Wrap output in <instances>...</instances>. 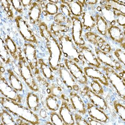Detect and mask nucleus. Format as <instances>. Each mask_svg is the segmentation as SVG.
Instances as JSON below:
<instances>
[{
	"label": "nucleus",
	"mask_w": 125,
	"mask_h": 125,
	"mask_svg": "<svg viewBox=\"0 0 125 125\" xmlns=\"http://www.w3.org/2000/svg\"><path fill=\"white\" fill-rule=\"evenodd\" d=\"M75 122L76 124L78 125H89L88 122L78 113L74 114V115Z\"/></svg>",
	"instance_id": "42"
},
{
	"label": "nucleus",
	"mask_w": 125,
	"mask_h": 125,
	"mask_svg": "<svg viewBox=\"0 0 125 125\" xmlns=\"http://www.w3.org/2000/svg\"><path fill=\"white\" fill-rule=\"evenodd\" d=\"M60 7L61 12L65 16H67L68 18H70L71 19L74 16L71 13L69 8L65 4L61 3Z\"/></svg>",
	"instance_id": "43"
},
{
	"label": "nucleus",
	"mask_w": 125,
	"mask_h": 125,
	"mask_svg": "<svg viewBox=\"0 0 125 125\" xmlns=\"http://www.w3.org/2000/svg\"><path fill=\"white\" fill-rule=\"evenodd\" d=\"M13 8L20 14L23 13L24 8L21 0H10Z\"/></svg>",
	"instance_id": "38"
},
{
	"label": "nucleus",
	"mask_w": 125,
	"mask_h": 125,
	"mask_svg": "<svg viewBox=\"0 0 125 125\" xmlns=\"http://www.w3.org/2000/svg\"><path fill=\"white\" fill-rule=\"evenodd\" d=\"M9 83L12 88L19 93L23 95L24 93V87L23 83L17 75L14 70L10 68L7 70Z\"/></svg>",
	"instance_id": "20"
},
{
	"label": "nucleus",
	"mask_w": 125,
	"mask_h": 125,
	"mask_svg": "<svg viewBox=\"0 0 125 125\" xmlns=\"http://www.w3.org/2000/svg\"><path fill=\"white\" fill-rule=\"evenodd\" d=\"M86 105L87 111L90 117L102 123H106L108 122L109 117L103 110L91 103L88 102Z\"/></svg>",
	"instance_id": "16"
},
{
	"label": "nucleus",
	"mask_w": 125,
	"mask_h": 125,
	"mask_svg": "<svg viewBox=\"0 0 125 125\" xmlns=\"http://www.w3.org/2000/svg\"><path fill=\"white\" fill-rule=\"evenodd\" d=\"M68 103L65 100H62L61 105L59 109V114L65 125H74L75 122L74 117Z\"/></svg>",
	"instance_id": "17"
},
{
	"label": "nucleus",
	"mask_w": 125,
	"mask_h": 125,
	"mask_svg": "<svg viewBox=\"0 0 125 125\" xmlns=\"http://www.w3.org/2000/svg\"><path fill=\"white\" fill-rule=\"evenodd\" d=\"M50 119L53 125H65L59 113L56 111H51L50 114Z\"/></svg>",
	"instance_id": "37"
},
{
	"label": "nucleus",
	"mask_w": 125,
	"mask_h": 125,
	"mask_svg": "<svg viewBox=\"0 0 125 125\" xmlns=\"http://www.w3.org/2000/svg\"><path fill=\"white\" fill-rule=\"evenodd\" d=\"M0 56L1 61L5 64H10L12 62L10 54L5 45L4 40L1 37L0 41Z\"/></svg>",
	"instance_id": "29"
},
{
	"label": "nucleus",
	"mask_w": 125,
	"mask_h": 125,
	"mask_svg": "<svg viewBox=\"0 0 125 125\" xmlns=\"http://www.w3.org/2000/svg\"><path fill=\"white\" fill-rule=\"evenodd\" d=\"M73 27L72 33L73 39L75 43L77 46L84 45V41L82 37V31L83 26L81 21L78 17L73 16L71 18Z\"/></svg>",
	"instance_id": "14"
},
{
	"label": "nucleus",
	"mask_w": 125,
	"mask_h": 125,
	"mask_svg": "<svg viewBox=\"0 0 125 125\" xmlns=\"http://www.w3.org/2000/svg\"><path fill=\"white\" fill-rule=\"evenodd\" d=\"M48 2L45 4V6L42 9V13L45 16L48 15H54L58 13L59 8L56 4L48 0Z\"/></svg>",
	"instance_id": "31"
},
{
	"label": "nucleus",
	"mask_w": 125,
	"mask_h": 125,
	"mask_svg": "<svg viewBox=\"0 0 125 125\" xmlns=\"http://www.w3.org/2000/svg\"><path fill=\"white\" fill-rule=\"evenodd\" d=\"M3 75V73H0V90L1 94L7 99L18 103H22L23 100V95L11 86Z\"/></svg>",
	"instance_id": "7"
},
{
	"label": "nucleus",
	"mask_w": 125,
	"mask_h": 125,
	"mask_svg": "<svg viewBox=\"0 0 125 125\" xmlns=\"http://www.w3.org/2000/svg\"><path fill=\"white\" fill-rule=\"evenodd\" d=\"M1 7L2 8L7 17L8 19L12 21L14 19V12L13 10V7L12 6L10 0H0Z\"/></svg>",
	"instance_id": "32"
},
{
	"label": "nucleus",
	"mask_w": 125,
	"mask_h": 125,
	"mask_svg": "<svg viewBox=\"0 0 125 125\" xmlns=\"http://www.w3.org/2000/svg\"><path fill=\"white\" fill-rule=\"evenodd\" d=\"M113 106L117 115L123 121H125V106L117 100L113 102Z\"/></svg>",
	"instance_id": "35"
},
{
	"label": "nucleus",
	"mask_w": 125,
	"mask_h": 125,
	"mask_svg": "<svg viewBox=\"0 0 125 125\" xmlns=\"http://www.w3.org/2000/svg\"><path fill=\"white\" fill-rule=\"evenodd\" d=\"M35 77L38 81L41 84L44 86L46 88L49 85V83L48 82L47 79L43 77L40 74L36 76Z\"/></svg>",
	"instance_id": "44"
},
{
	"label": "nucleus",
	"mask_w": 125,
	"mask_h": 125,
	"mask_svg": "<svg viewBox=\"0 0 125 125\" xmlns=\"http://www.w3.org/2000/svg\"><path fill=\"white\" fill-rule=\"evenodd\" d=\"M46 88V92L48 94H52L57 97L60 100L69 102V99L63 93L62 88L58 84L49 83V86Z\"/></svg>",
	"instance_id": "24"
},
{
	"label": "nucleus",
	"mask_w": 125,
	"mask_h": 125,
	"mask_svg": "<svg viewBox=\"0 0 125 125\" xmlns=\"http://www.w3.org/2000/svg\"><path fill=\"white\" fill-rule=\"evenodd\" d=\"M125 31L122 30L116 26L110 25L108 28L107 33L112 41L116 43H119L122 47L125 49Z\"/></svg>",
	"instance_id": "19"
},
{
	"label": "nucleus",
	"mask_w": 125,
	"mask_h": 125,
	"mask_svg": "<svg viewBox=\"0 0 125 125\" xmlns=\"http://www.w3.org/2000/svg\"><path fill=\"white\" fill-rule=\"evenodd\" d=\"M42 12L41 4L36 1H34L32 6L29 10L28 13L29 19L31 23L38 25L41 21Z\"/></svg>",
	"instance_id": "21"
},
{
	"label": "nucleus",
	"mask_w": 125,
	"mask_h": 125,
	"mask_svg": "<svg viewBox=\"0 0 125 125\" xmlns=\"http://www.w3.org/2000/svg\"><path fill=\"white\" fill-rule=\"evenodd\" d=\"M70 27L67 25L59 24L54 22L51 25V32L52 34L56 36H58L62 33L69 31Z\"/></svg>",
	"instance_id": "33"
},
{
	"label": "nucleus",
	"mask_w": 125,
	"mask_h": 125,
	"mask_svg": "<svg viewBox=\"0 0 125 125\" xmlns=\"http://www.w3.org/2000/svg\"><path fill=\"white\" fill-rule=\"evenodd\" d=\"M34 92L33 91L28 93L26 102L27 107L36 113L40 109L41 103L38 95Z\"/></svg>",
	"instance_id": "22"
},
{
	"label": "nucleus",
	"mask_w": 125,
	"mask_h": 125,
	"mask_svg": "<svg viewBox=\"0 0 125 125\" xmlns=\"http://www.w3.org/2000/svg\"><path fill=\"white\" fill-rule=\"evenodd\" d=\"M61 1L68 6L71 13L74 16L79 17L83 13L82 5L78 0H61Z\"/></svg>",
	"instance_id": "25"
},
{
	"label": "nucleus",
	"mask_w": 125,
	"mask_h": 125,
	"mask_svg": "<svg viewBox=\"0 0 125 125\" xmlns=\"http://www.w3.org/2000/svg\"><path fill=\"white\" fill-rule=\"evenodd\" d=\"M12 114L2 107L0 111V125H17Z\"/></svg>",
	"instance_id": "28"
},
{
	"label": "nucleus",
	"mask_w": 125,
	"mask_h": 125,
	"mask_svg": "<svg viewBox=\"0 0 125 125\" xmlns=\"http://www.w3.org/2000/svg\"><path fill=\"white\" fill-rule=\"evenodd\" d=\"M83 71L88 77L97 80L106 86H109V82L105 74L97 68L93 67H85L83 68Z\"/></svg>",
	"instance_id": "15"
},
{
	"label": "nucleus",
	"mask_w": 125,
	"mask_h": 125,
	"mask_svg": "<svg viewBox=\"0 0 125 125\" xmlns=\"http://www.w3.org/2000/svg\"><path fill=\"white\" fill-rule=\"evenodd\" d=\"M57 71L60 79L62 84L69 90L71 91H78L79 90L80 87L77 81L64 63L61 62Z\"/></svg>",
	"instance_id": "8"
},
{
	"label": "nucleus",
	"mask_w": 125,
	"mask_h": 125,
	"mask_svg": "<svg viewBox=\"0 0 125 125\" xmlns=\"http://www.w3.org/2000/svg\"><path fill=\"white\" fill-rule=\"evenodd\" d=\"M88 122L90 125H102L104 123L100 122L95 119H92L91 117H89L88 118Z\"/></svg>",
	"instance_id": "46"
},
{
	"label": "nucleus",
	"mask_w": 125,
	"mask_h": 125,
	"mask_svg": "<svg viewBox=\"0 0 125 125\" xmlns=\"http://www.w3.org/2000/svg\"><path fill=\"white\" fill-rule=\"evenodd\" d=\"M23 8L29 10L33 4V1L31 0H21Z\"/></svg>",
	"instance_id": "45"
},
{
	"label": "nucleus",
	"mask_w": 125,
	"mask_h": 125,
	"mask_svg": "<svg viewBox=\"0 0 125 125\" xmlns=\"http://www.w3.org/2000/svg\"><path fill=\"white\" fill-rule=\"evenodd\" d=\"M84 36L90 43L96 45L104 52L109 53L112 51L113 49L105 39L101 37L96 32L89 31L84 33Z\"/></svg>",
	"instance_id": "11"
},
{
	"label": "nucleus",
	"mask_w": 125,
	"mask_h": 125,
	"mask_svg": "<svg viewBox=\"0 0 125 125\" xmlns=\"http://www.w3.org/2000/svg\"><path fill=\"white\" fill-rule=\"evenodd\" d=\"M18 66L20 76L28 88L32 91L39 92L40 89L34 78L33 71L28 63L23 54V50L18 47Z\"/></svg>",
	"instance_id": "2"
},
{
	"label": "nucleus",
	"mask_w": 125,
	"mask_h": 125,
	"mask_svg": "<svg viewBox=\"0 0 125 125\" xmlns=\"http://www.w3.org/2000/svg\"><path fill=\"white\" fill-rule=\"evenodd\" d=\"M65 16L62 14V12H58L54 15L53 20L54 22L56 23H59V24H63V25H67V19Z\"/></svg>",
	"instance_id": "39"
},
{
	"label": "nucleus",
	"mask_w": 125,
	"mask_h": 125,
	"mask_svg": "<svg viewBox=\"0 0 125 125\" xmlns=\"http://www.w3.org/2000/svg\"><path fill=\"white\" fill-rule=\"evenodd\" d=\"M63 61L65 65L77 82L85 85L88 84L87 77L76 62L66 58Z\"/></svg>",
	"instance_id": "10"
},
{
	"label": "nucleus",
	"mask_w": 125,
	"mask_h": 125,
	"mask_svg": "<svg viewBox=\"0 0 125 125\" xmlns=\"http://www.w3.org/2000/svg\"><path fill=\"white\" fill-rule=\"evenodd\" d=\"M98 80H92L90 84V87L94 92L100 96L104 94V90L103 87Z\"/></svg>",
	"instance_id": "36"
},
{
	"label": "nucleus",
	"mask_w": 125,
	"mask_h": 125,
	"mask_svg": "<svg viewBox=\"0 0 125 125\" xmlns=\"http://www.w3.org/2000/svg\"><path fill=\"white\" fill-rule=\"evenodd\" d=\"M95 17L97 31L102 35H106L109 28L108 23L99 14H96Z\"/></svg>",
	"instance_id": "30"
},
{
	"label": "nucleus",
	"mask_w": 125,
	"mask_h": 125,
	"mask_svg": "<svg viewBox=\"0 0 125 125\" xmlns=\"http://www.w3.org/2000/svg\"><path fill=\"white\" fill-rule=\"evenodd\" d=\"M40 115L43 119H45L47 117V114L45 109H41L40 112Z\"/></svg>",
	"instance_id": "48"
},
{
	"label": "nucleus",
	"mask_w": 125,
	"mask_h": 125,
	"mask_svg": "<svg viewBox=\"0 0 125 125\" xmlns=\"http://www.w3.org/2000/svg\"><path fill=\"white\" fill-rule=\"evenodd\" d=\"M109 81L115 89L118 95L125 101V81L119 74L111 68L102 66Z\"/></svg>",
	"instance_id": "4"
},
{
	"label": "nucleus",
	"mask_w": 125,
	"mask_h": 125,
	"mask_svg": "<svg viewBox=\"0 0 125 125\" xmlns=\"http://www.w3.org/2000/svg\"><path fill=\"white\" fill-rule=\"evenodd\" d=\"M114 54L119 62H121L125 66V53L124 51L121 49H118L115 51Z\"/></svg>",
	"instance_id": "40"
},
{
	"label": "nucleus",
	"mask_w": 125,
	"mask_h": 125,
	"mask_svg": "<svg viewBox=\"0 0 125 125\" xmlns=\"http://www.w3.org/2000/svg\"><path fill=\"white\" fill-rule=\"evenodd\" d=\"M57 97L52 94H48L45 97V103L46 106L51 111H56L59 109L61 104Z\"/></svg>",
	"instance_id": "27"
},
{
	"label": "nucleus",
	"mask_w": 125,
	"mask_h": 125,
	"mask_svg": "<svg viewBox=\"0 0 125 125\" xmlns=\"http://www.w3.org/2000/svg\"><path fill=\"white\" fill-rule=\"evenodd\" d=\"M95 51L97 58L100 62L116 71H121L125 70L121 63L109 53L104 52L97 47H95Z\"/></svg>",
	"instance_id": "9"
},
{
	"label": "nucleus",
	"mask_w": 125,
	"mask_h": 125,
	"mask_svg": "<svg viewBox=\"0 0 125 125\" xmlns=\"http://www.w3.org/2000/svg\"><path fill=\"white\" fill-rule=\"evenodd\" d=\"M39 31L41 35L43 38L47 41L53 37V34L51 32L47 25L45 22L42 21L39 23L38 25Z\"/></svg>",
	"instance_id": "34"
},
{
	"label": "nucleus",
	"mask_w": 125,
	"mask_h": 125,
	"mask_svg": "<svg viewBox=\"0 0 125 125\" xmlns=\"http://www.w3.org/2000/svg\"><path fill=\"white\" fill-rule=\"evenodd\" d=\"M116 22L121 26L125 27V14L119 11L114 10Z\"/></svg>",
	"instance_id": "41"
},
{
	"label": "nucleus",
	"mask_w": 125,
	"mask_h": 125,
	"mask_svg": "<svg viewBox=\"0 0 125 125\" xmlns=\"http://www.w3.org/2000/svg\"><path fill=\"white\" fill-rule=\"evenodd\" d=\"M81 94L86 96L91 103L99 109L103 111L107 109V104L104 99L101 96L94 92L91 88L88 86H85L81 92Z\"/></svg>",
	"instance_id": "12"
},
{
	"label": "nucleus",
	"mask_w": 125,
	"mask_h": 125,
	"mask_svg": "<svg viewBox=\"0 0 125 125\" xmlns=\"http://www.w3.org/2000/svg\"><path fill=\"white\" fill-rule=\"evenodd\" d=\"M0 103L1 106L13 115L24 119L31 125L40 124L39 116L27 107L3 96L0 97Z\"/></svg>",
	"instance_id": "1"
},
{
	"label": "nucleus",
	"mask_w": 125,
	"mask_h": 125,
	"mask_svg": "<svg viewBox=\"0 0 125 125\" xmlns=\"http://www.w3.org/2000/svg\"><path fill=\"white\" fill-rule=\"evenodd\" d=\"M23 51L27 62L29 65L35 76L40 74L37 51L33 43L26 42L23 47Z\"/></svg>",
	"instance_id": "5"
},
{
	"label": "nucleus",
	"mask_w": 125,
	"mask_h": 125,
	"mask_svg": "<svg viewBox=\"0 0 125 125\" xmlns=\"http://www.w3.org/2000/svg\"><path fill=\"white\" fill-rule=\"evenodd\" d=\"M70 102L72 107L80 114L85 115L86 114V108L82 98L75 91H72L70 93Z\"/></svg>",
	"instance_id": "18"
},
{
	"label": "nucleus",
	"mask_w": 125,
	"mask_h": 125,
	"mask_svg": "<svg viewBox=\"0 0 125 125\" xmlns=\"http://www.w3.org/2000/svg\"><path fill=\"white\" fill-rule=\"evenodd\" d=\"M17 28L23 40L27 42L38 45V41L27 21L21 15L14 18Z\"/></svg>",
	"instance_id": "6"
},
{
	"label": "nucleus",
	"mask_w": 125,
	"mask_h": 125,
	"mask_svg": "<svg viewBox=\"0 0 125 125\" xmlns=\"http://www.w3.org/2000/svg\"><path fill=\"white\" fill-rule=\"evenodd\" d=\"M46 45L49 54V64L53 71H57L63 54L60 44L53 37L46 41Z\"/></svg>",
	"instance_id": "3"
},
{
	"label": "nucleus",
	"mask_w": 125,
	"mask_h": 125,
	"mask_svg": "<svg viewBox=\"0 0 125 125\" xmlns=\"http://www.w3.org/2000/svg\"><path fill=\"white\" fill-rule=\"evenodd\" d=\"M15 121L17 125H30L31 124L25 121L24 119L18 117L15 119Z\"/></svg>",
	"instance_id": "47"
},
{
	"label": "nucleus",
	"mask_w": 125,
	"mask_h": 125,
	"mask_svg": "<svg viewBox=\"0 0 125 125\" xmlns=\"http://www.w3.org/2000/svg\"><path fill=\"white\" fill-rule=\"evenodd\" d=\"M78 46L80 49V54L82 56L87 64L97 68H101V62L89 47L84 45H80Z\"/></svg>",
	"instance_id": "13"
},
{
	"label": "nucleus",
	"mask_w": 125,
	"mask_h": 125,
	"mask_svg": "<svg viewBox=\"0 0 125 125\" xmlns=\"http://www.w3.org/2000/svg\"><path fill=\"white\" fill-rule=\"evenodd\" d=\"M39 69L41 70L44 78L47 80L52 81L55 79V76L53 70L49 65L46 63L43 59L38 60Z\"/></svg>",
	"instance_id": "26"
},
{
	"label": "nucleus",
	"mask_w": 125,
	"mask_h": 125,
	"mask_svg": "<svg viewBox=\"0 0 125 125\" xmlns=\"http://www.w3.org/2000/svg\"><path fill=\"white\" fill-rule=\"evenodd\" d=\"M45 125H53V124L50 121H47L45 122Z\"/></svg>",
	"instance_id": "49"
},
{
	"label": "nucleus",
	"mask_w": 125,
	"mask_h": 125,
	"mask_svg": "<svg viewBox=\"0 0 125 125\" xmlns=\"http://www.w3.org/2000/svg\"><path fill=\"white\" fill-rule=\"evenodd\" d=\"M4 40L7 48L12 57L16 61H18V47L15 41L9 34L6 35Z\"/></svg>",
	"instance_id": "23"
}]
</instances>
